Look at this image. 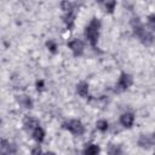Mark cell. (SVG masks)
<instances>
[{"label":"cell","mask_w":155,"mask_h":155,"mask_svg":"<svg viewBox=\"0 0 155 155\" xmlns=\"http://www.w3.org/2000/svg\"><path fill=\"white\" fill-rule=\"evenodd\" d=\"M131 25H132V29H133V33L134 35L139 39V41L143 44V45H151L154 42V35L151 34V31L147 30L143 25V23L139 21V18H133L131 21Z\"/></svg>","instance_id":"6da1fadb"},{"label":"cell","mask_w":155,"mask_h":155,"mask_svg":"<svg viewBox=\"0 0 155 155\" xmlns=\"http://www.w3.org/2000/svg\"><path fill=\"white\" fill-rule=\"evenodd\" d=\"M99 29H101V21L97 17H93L90 23L86 25L85 28V38L87 39V41L90 42V45L96 50L97 48V42H98V38H99Z\"/></svg>","instance_id":"7a4b0ae2"},{"label":"cell","mask_w":155,"mask_h":155,"mask_svg":"<svg viewBox=\"0 0 155 155\" xmlns=\"http://www.w3.org/2000/svg\"><path fill=\"white\" fill-rule=\"evenodd\" d=\"M62 127L64 128V130H68L71 134H74V136H82L84 133H85V126H84V124L80 121V120H78V119H71V120H68V121H65V122H63L62 124Z\"/></svg>","instance_id":"3957f363"},{"label":"cell","mask_w":155,"mask_h":155,"mask_svg":"<svg viewBox=\"0 0 155 155\" xmlns=\"http://www.w3.org/2000/svg\"><path fill=\"white\" fill-rule=\"evenodd\" d=\"M132 84H133V76L128 73L122 71L119 76L117 84H116V91H119V92L126 91L127 88H130L132 86Z\"/></svg>","instance_id":"277c9868"},{"label":"cell","mask_w":155,"mask_h":155,"mask_svg":"<svg viewBox=\"0 0 155 155\" xmlns=\"http://www.w3.org/2000/svg\"><path fill=\"white\" fill-rule=\"evenodd\" d=\"M68 47L70 48V51L73 52V54L75 57H80L84 54V51H85V45L82 42V40L80 39H73L68 42Z\"/></svg>","instance_id":"5b68a950"},{"label":"cell","mask_w":155,"mask_h":155,"mask_svg":"<svg viewBox=\"0 0 155 155\" xmlns=\"http://www.w3.org/2000/svg\"><path fill=\"white\" fill-rule=\"evenodd\" d=\"M137 143L140 148L149 149L150 147H153L155 144V132H153L150 134H140Z\"/></svg>","instance_id":"8992f818"},{"label":"cell","mask_w":155,"mask_h":155,"mask_svg":"<svg viewBox=\"0 0 155 155\" xmlns=\"http://www.w3.org/2000/svg\"><path fill=\"white\" fill-rule=\"evenodd\" d=\"M75 17H76V10H70V11H65L62 16V19L67 27V29H73L74 23H75Z\"/></svg>","instance_id":"52a82bcc"},{"label":"cell","mask_w":155,"mask_h":155,"mask_svg":"<svg viewBox=\"0 0 155 155\" xmlns=\"http://www.w3.org/2000/svg\"><path fill=\"white\" fill-rule=\"evenodd\" d=\"M134 122V114L131 111H126L120 115V124L125 128H131Z\"/></svg>","instance_id":"ba28073f"},{"label":"cell","mask_w":155,"mask_h":155,"mask_svg":"<svg viewBox=\"0 0 155 155\" xmlns=\"http://www.w3.org/2000/svg\"><path fill=\"white\" fill-rule=\"evenodd\" d=\"M39 121L33 116H25L23 119V127L27 132H33L36 127H39Z\"/></svg>","instance_id":"9c48e42d"},{"label":"cell","mask_w":155,"mask_h":155,"mask_svg":"<svg viewBox=\"0 0 155 155\" xmlns=\"http://www.w3.org/2000/svg\"><path fill=\"white\" fill-rule=\"evenodd\" d=\"M17 102L19 103L21 107H23L25 109H31L33 105H34L33 99L29 96H27V94H19V96H17Z\"/></svg>","instance_id":"30bf717a"},{"label":"cell","mask_w":155,"mask_h":155,"mask_svg":"<svg viewBox=\"0 0 155 155\" xmlns=\"http://www.w3.org/2000/svg\"><path fill=\"white\" fill-rule=\"evenodd\" d=\"M76 92L81 98H87L90 92H88V84L85 81H81L76 85Z\"/></svg>","instance_id":"8fae6325"},{"label":"cell","mask_w":155,"mask_h":155,"mask_svg":"<svg viewBox=\"0 0 155 155\" xmlns=\"http://www.w3.org/2000/svg\"><path fill=\"white\" fill-rule=\"evenodd\" d=\"M31 136H33V139H34L36 143H41V142H44V139H45V131L39 126V127H36V128L31 132Z\"/></svg>","instance_id":"7c38bea8"},{"label":"cell","mask_w":155,"mask_h":155,"mask_svg":"<svg viewBox=\"0 0 155 155\" xmlns=\"http://www.w3.org/2000/svg\"><path fill=\"white\" fill-rule=\"evenodd\" d=\"M101 148L98 144H88L84 149V155H99Z\"/></svg>","instance_id":"4fadbf2b"},{"label":"cell","mask_w":155,"mask_h":155,"mask_svg":"<svg viewBox=\"0 0 155 155\" xmlns=\"http://www.w3.org/2000/svg\"><path fill=\"white\" fill-rule=\"evenodd\" d=\"M108 154L109 155H122V148H121V145L110 143L108 145Z\"/></svg>","instance_id":"5bb4252c"},{"label":"cell","mask_w":155,"mask_h":155,"mask_svg":"<svg viewBox=\"0 0 155 155\" xmlns=\"http://www.w3.org/2000/svg\"><path fill=\"white\" fill-rule=\"evenodd\" d=\"M96 127H97V130L98 131H101V132H105L107 130H108V127H109V124H108V121L107 120H98L97 122H96Z\"/></svg>","instance_id":"9a60e30c"},{"label":"cell","mask_w":155,"mask_h":155,"mask_svg":"<svg viewBox=\"0 0 155 155\" xmlns=\"http://www.w3.org/2000/svg\"><path fill=\"white\" fill-rule=\"evenodd\" d=\"M46 47H47V50L51 52V53H57V51H58V46H57V44H56V41L54 40H48L47 42H46Z\"/></svg>","instance_id":"2e32d148"},{"label":"cell","mask_w":155,"mask_h":155,"mask_svg":"<svg viewBox=\"0 0 155 155\" xmlns=\"http://www.w3.org/2000/svg\"><path fill=\"white\" fill-rule=\"evenodd\" d=\"M147 23H148V28L151 31H155V13H151V15L148 16Z\"/></svg>","instance_id":"e0dca14e"},{"label":"cell","mask_w":155,"mask_h":155,"mask_svg":"<svg viewBox=\"0 0 155 155\" xmlns=\"http://www.w3.org/2000/svg\"><path fill=\"white\" fill-rule=\"evenodd\" d=\"M104 6H105V11H107V12L113 13V12H114V10H115L116 2H115V1H107V2L104 4Z\"/></svg>","instance_id":"ac0fdd59"},{"label":"cell","mask_w":155,"mask_h":155,"mask_svg":"<svg viewBox=\"0 0 155 155\" xmlns=\"http://www.w3.org/2000/svg\"><path fill=\"white\" fill-rule=\"evenodd\" d=\"M44 88H45V82H44V80L36 81V90H38L39 92H41V91H44Z\"/></svg>","instance_id":"d6986e66"},{"label":"cell","mask_w":155,"mask_h":155,"mask_svg":"<svg viewBox=\"0 0 155 155\" xmlns=\"http://www.w3.org/2000/svg\"><path fill=\"white\" fill-rule=\"evenodd\" d=\"M31 155H42V150H41V148H40L39 145L34 147V148L31 149Z\"/></svg>","instance_id":"ffe728a7"},{"label":"cell","mask_w":155,"mask_h":155,"mask_svg":"<svg viewBox=\"0 0 155 155\" xmlns=\"http://www.w3.org/2000/svg\"><path fill=\"white\" fill-rule=\"evenodd\" d=\"M44 155H56L54 153H52V151H47V153H45Z\"/></svg>","instance_id":"44dd1931"},{"label":"cell","mask_w":155,"mask_h":155,"mask_svg":"<svg viewBox=\"0 0 155 155\" xmlns=\"http://www.w3.org/2000/svg\"><path fill=\"white\" fill-rule=\"evenodd\" d=\"M153 155H155V151H154V154H153Z\"/></svg>","instance_id":"7402d4cb"},{"label":"cell","mask_w":155,"mask_h":155,"mask_svg":"<svg viewBox=\"0 0 155 155\" xmlns=\"http://www.w3.org/2000/svg\"><path fill=\"white\" fill-rule=\"evenodd\" d=\"M2 155H6V154H2Z\"/></svg>","instance_id":"603a6c76"}]
</instances>
